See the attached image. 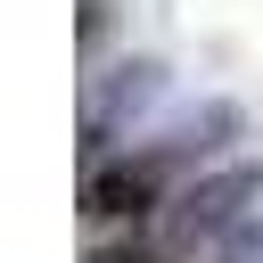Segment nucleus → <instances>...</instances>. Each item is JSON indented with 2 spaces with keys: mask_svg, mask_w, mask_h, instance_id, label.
<instances>
[{
  "mask_svg": "<svg viewBox=\"0 0 263 263\" xmlns=\"http://www.w3.org/2000/svg\"><path fill=\"white\" fill-rule=\"evenodd\" d=\"M90 263H164V247H148V238H123V247H99Z\"/></svg>",
  "mask_w": 263,
  "mask_h": 263,
  "instance_id": "nucleus-2",
  "label": "nucleus"
},
{
  "mask_svg": "<svg viewBox=\"0 0 263 263\" xmlns=\"http://www.w3.org/2000/svg\"><path fill=\"white\" fill-rule=\"evenodd\" d=\"M156 189H164V173L156 164H90V181H82V214H99V222H115V214H148L156 205Z\"/></svg>",
  "mask_w": 263,
  "mask_h": 263,
  "instance_id": "nucleus-1",
  "label": "nucleus"
}]
</instances>
